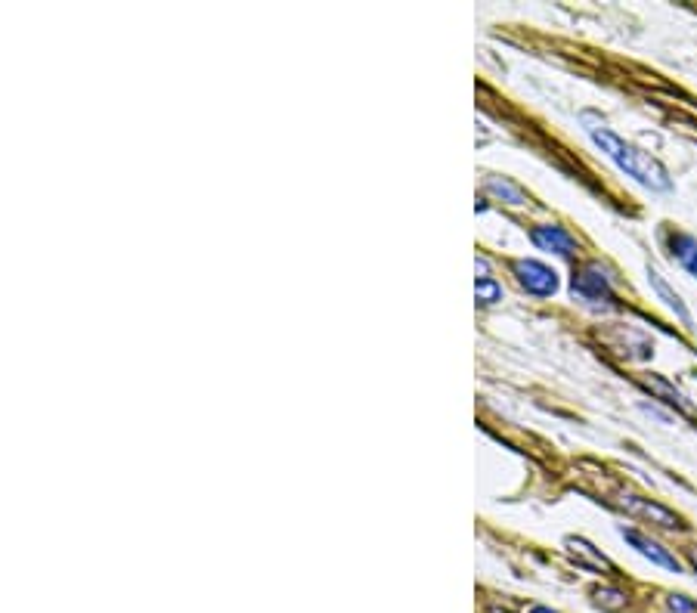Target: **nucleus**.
<instances>
[{"instance_id":"7","label":"nucleus","mask_w":697,"mask_h":613,"mask_svg":"<svg viewBox=\"0 0 697 613\" xmlns=\"http://www.w3.org/2000/svg\"><path fill=\"white\" fill-rule=\"evenodd\" d=\"M533 245L540 251H552V254H561V257H570L577 251V242L574 236H570L564 227H555V223H546V227H536L530 233Z\"/></svg>"},{"instance_id":"3","label":"nucleus","mask_w":697,"mask_h":613,"mask_svg":"<svg viewBox=\"0 0 697 613\" xmlns=\"http://www.w3.org/2000/svg\"><path fill=\"white\" fill-rule=\"evenodd\" d=\"M512 273L518 276L524 292L533 295V298H552L558 292V273L552 267L540 264V261H527V257H524V261L512 264Z\"/></svg>"},{"instance_id":"15","label":"nucleus","mask_w":697,"mask_h":613,"mask_svg":"<svg viewBox=\"0 0 697 613\" xmlns=\"http://www.w3.org/2000/svg\"><path fill=\"white\" fill-rule=\"evenodd\" d=\"M530 613H558V610H552V607H546V604H533Z\"/></svg>"},{"instance_id":"8","label":"nucleus","mask_w":697,"mask_h":613,"mask_svg":"<svg viewBox=\"0 0 697 613\" xmlns=\"http://www.w3.org/2000/svg\"><path fill=\"white\" fill-rule=\"evenodd\" d=\"M484 192H487V196H493L496 202H502V205H512V208H524L527 205V192L518 183H512L509 177L490 174L484 180Z\"/></svg>"},{"instance_id":"2","label":"nucleus","mask_w":697,"mask_h":613,"mask_svg":"<svg viewBox=\"0 0 697 613\" xmlns=\"http://www.w3.org/2000/svg\"><path fill=\"white\" fill-rule=\"evenodd\" d=\"M570 292H574V298H580L586 304H611L614 301L611 276H608L605 267H598V264L583 267L574 276V282H570Z\"/></svg>"},{"instance_id":"11","label":"nucleus","mask_w":697,"mask_h":613,"mask_svg":"<svg viewBox=\"0 0 697 613\" xmlns=\"http://www.w3.org/2000/svg\"><path fill=\"white\" fill-rule=\"evenodd\" d=\"M645 387H648L651 394L663 397V403H670V406H676V409H682V412H694V406L688 403V397H685L682 391H676V387H673L667 378L651 375V378H645Z\"/></svg>"},{"instance_id":"9","label":"nucleus","mask_w":697,"mask_h":613,"mask_svg":"<svg viewBox=\"0 0 697 613\" xmlns=\"http://www.w3.org/2000/svg\"><path fill=\"white\" fill-rule=\"evenodd\" d=\"M648 282H651V288H654V292H657V298L663 301V304H667L682 322H685V326L688 329H694V319H691V313H688V307L682 304V298H679V292H673V288H670V282L667 279H663L660 276V270H654V267H648Z\"/></svg>"},{"instance_id":"4","label":"nucleus","mask_w":697,"mask_h":613,"mask_svg":"<svg viewBox=\"0 0 697 613\" xmlns=\"http://www.w3.org/2000/svg\"><path fill=\"white\" fill-rule=\"evenodd\" d=\"M620 508H626L629 514H636V518L651 521V524L660 527V530H682V518H679L676 511L663 508V505H657V502H651V499H642V496H636V493H623V496H620Z\"/></svg>"},{"instance_id":"10","label":"nucleus","mask_w":697,"mask_h":613,"mask_svg":"<svg viewBox=\"0 0 697 613\" xmlns=\"http://www.w3.org/2000/svg\"><path fill=\"white\" fill-rule=\"evenodd\" d=\"M670 254H673V261L697 279V239L688 236V233H676L670 239Z\"/></svg>"},{"instance_id":"13","label":"nucleus","mask_w":697,"mask_h":613,"mask_svg":"<svg viewBox=\"0 0 697 613\" xmlns=\"http://www.w3.org/2000/svg\"><path fill=\"white\" fill-rule=\"evenodd\" d=\"M592 601H595V607H601V610L620 613V610L626 607V592H620V589H614V586H601V589L592 592Z\"/></svg>"},{"instance_id":"14","label":"nucleus","mask_w":697,"mask_h":613,"mask_svg":"<svg viewBox=\"0 0 697 613\" xmlns=\"http://www.w3.org/2000/svg\"><path fill=\"white\" fill-rule=\"evenodd\" d=\"M667 610L670 613H697V601L688 595H667Z\"/></svg>"},{"instance_id":"5","label":"nucleus","mask_w":697,"mask_h":613,"mask_svg":"<svg viewBox=\"0 0 697 613\" xmlns=\"http://www.w3.org/2000/svg\"><path fill=\"white\" fill-rule=\"evenodd\" d=\"M620 536L636 548V552L642 558H648L651 564L663 567V570H670V573H682V561L670 552V548H663L660 542H654L651 536L639 533V530H632V527H620Z\"/></svg>"},{"instance_id":"6","label":"nucleus","mask_w":697,"mask_h":613,"mask_svg":"<svg viewBox=\"0 0 697 613\" xmlns=\"http://www.w3.org/2000/svg\"><path fill=\"white\" fill-rule=\"evenodd\" d=\"M564 545H567L570 558L577 561V567H583V570H595V573H611V570H614V564H611L605 555H601L589 539H583V536H567V539H564Z\"/></svg>"},{"instance_id":"12","label":"nucleus","mask_w":697,"mask_h":613,"mask_svg":"<svg viewBox=\"0 0 697 613\" xmlns=\"http://www.w3.org/2000/svg\"><path fill=\"white\" fill-rule=\"evenodd\" d=\"M474 298H478L481 307H493L502 301V285L493 276H478V282H474Z\"/></svg>"},{"instance_id":"1","label":"nucleus","mask_w":697,"mask_h":613,"mask_svg":"<svg viewBox=\"0 0 697 613\" xmlns=\"http://www.w3.org/2000/svg\"><path fill=\"white\" fill-rule=\"evenodd\" d=\"M580 124H583L586 137L601 149V155L611 158L626 177H632L636 183H642L645 189H654V192H670L673 189V180H670L667 168H663L654 155H648L645 149L617 137L595 112H580Z\"/></svg>"}]
</instances>
